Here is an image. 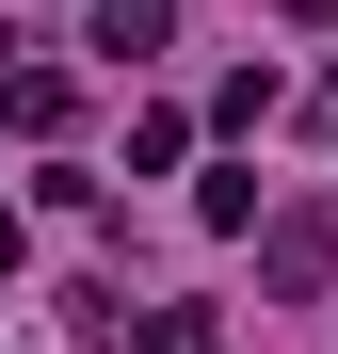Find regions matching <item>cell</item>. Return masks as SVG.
<instances>
[{
    "label": "cell",
    "instance_id": "6da1fadb",
    "mask_svg": "<svg viewBox=\"0 0 338 354\" xmlns=\"http://www.w3.org/2000/svg\"><path fill=\"white\" fill-rule=\"evenodd\" d=\"M97 48H161V0H97Z\"/></svg>",
    "mask_w": 338,
    "mask_h": 354
}]
</instances>
